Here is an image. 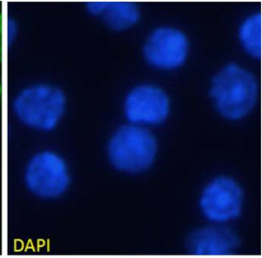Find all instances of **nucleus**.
<instances>
[{"instance_id": "12", "label": "nucleus", "mask_w": 262, "mask_h": 258, "mask_svg": "<svg viewBox=\"0 0 262 258\" xmlns=\"http://www.w3.org/2000/svg\"><path fill=\"white\" fill-rule=\"evenodd\" d=\"M1 99H2V85L0 82V104H1Z\"/></svg>"}, {"instance_id": "3", "label": "nucleus", "mask_w": 262, "mask_h": 258, "mask_svg": "<svg viewBox=\"0 0 262 258\" xmlns=\"http://www.w3.org/2000/svg\"><path fill=\"white\" fill-rule=\"evenodd\" d=\"M159 144L150 128L126 123L112 132L106 144V159L126 175L146 173L158 158Z\"/></svg>"}, {"instance_id": "11", "label": "nucleus", "mask_w": 262, "mask_h": 258, "mask_svg": "<svg viewBox=\"0 0 262 258\" xmlns=\"http://www.w3.org/2000/svg\"><path fill=\"white\" fill-rule=\"evenodd\" d=\"M18 33L19 26L15 18L0 12V61L3 60L4 50L12 47Z\"/></svg>"}, {"instance_id": "7", "label": "nucleus", "mask_w": 262, "mask_h": 258, "mask_svg": "<svg viewBox=\"0 0 262 258\" xmlns=\"http://www.w3.org/2000/svg\"><path fill=\"white\" fill-rule=\"evenodd\" d=\"M122 109L127 123L151 129L167 121L172 104L170 97L162 87L141 82L127 91Z\"/></svg>"}, {"instance_id": "4", "label": "nucleus", "mask_w": 262, "mask_h": 258, "mask_svg": "<svg viewBox=\"0 0 262 258\" xmlns=\"http://www.w3.org/2000/svg\"><path fill=\"white\" fill-rule=\"evenodd\" d=\"M24 187L32 197L44 202L60 200L72 183L65 157L56 150H39L27 160L22 172Z\"/></svg>"}, {"instance_id": "2", "label": "nucleus", "mask_w": 262, "mask_h": 258, "mask_svg": "<svg viewBox=\"0 0 262 258\" xmlns=\"http://www.w3.org/2000/svg\"><path fill=\"white\" fill-rule=\"evenodd\" d=\"M65 91L50 82L29 84L14 96L12 112L15 120L31 131L49 133L59 127L67 113Z\"/></svg>"}, {"instance_id": "5", "label": "nucleus", "mask_w": 262, "mask_h": 258, "mask_svg": "<svg viewBox=\"0 0 262 258\" xmlns=\"http://www.w3.org/2000/svg\"><path fill=\"white\" fill-rule=\"evenodd\" d=\"M197 205L208 224L231 225L243 214L245 190L242 183L232 175H215L202 187Z\"/></svg>"}, {"instance_id": "10", "label": "nucleus", "mask_w": 262, "mask_h": 258, "mask_svg": "<svg viewBox=\"0 0 262 258\" xmlns=\"http://www.w3.org/2000/svg\"><path fill=\"white\" fill-rule=\"evenodd\" d=\"M262 14L256 11L248 14L239 23L237 38L246 54L258 60L262 52Z\"/></svg>"}, {"instance_id": "8", "label": "nucleus", "mask_w": 262, "mask_h": 258, "mask_svg": "<svg viewBox=\"0 0 262 258\" xmlns=\"http://www.w3.org/2000/svg\"><path fill=\"white\" fill-rule=\"evenodd\" d=\"M241 245L239 235L231 225L208 224L194 230L187 240L190 254L224 256L234 254Z\"/></svg>"}, {"instance_id": "1", "label": "nucleus", "mask_w": 262, "mask_h": 258, "mask_svg": "<svg viewBox=\"0 0 262 258\" xmlns=\"http://www.w3.org/2000/svg\"><path fill=\"white\" fill-rule=\"evenodd\" d=\"M256 77L237 62L223 64L213 74L208 95L214 109L228 121L237 122L251 114L258 99Z\"/></svg>"}, {"instance_id": "9", "label": "nucleus", "mask_w": 262, "mask_h": 258, "mask_svg": "<svg viewBox=\"0 0 262 258\" xmlns=\"http://www.w3.org/2000/svg\"><path fill=\"white\" fill-rule=\"evenodd\" d=\"M85 8L90 15L99 18L114 32L133 29L141 18V8L132 1H91L85 3Z\"/></svg>"}, {"instance_id": "6", "label": "nucleus", "mask_w": 262, "mask_h": 258, "mask_svg": "<svg viewBox=\"0 0 262 258\" xmlns=\"http://www.w3.org/2000/svg\"><path fill=\"white\" fill-rule=\"evenodd\" d=\"M190 41L186 32L173 25L154 28L144 39L142 56L152 68L177 71L186 64L190 53Z\"/></svg>"}]
</instances>
